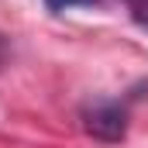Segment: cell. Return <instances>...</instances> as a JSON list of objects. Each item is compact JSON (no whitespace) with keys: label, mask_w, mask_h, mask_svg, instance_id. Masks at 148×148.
Segmentation results:
<instances>
[{"label":"cell","mask_w":148,"mask_h":148,"mask_svg":"<svg viewBox=\"0 0 148 148\" xmlns=\"http://www.w3.org/2000/svg\"><path fill=\"white\" fill-rule=\"evenodd\" d=\"M79 121H83V131L97 141H121L127 134V107L121 100H110V97H93L79 107Z\"/></svg>","instance_id":"cell-1"},{"label":"cell","mask_w":148,"mask_h":148,"mask_svg":"<svg viewBox=\"0 0 148 148\" xmlns=\"http://www.w3.org/2000/svg\"><path fill=\"white\" fill-rule=\"evenodd\" d=\"M3 55H7V38L0 35V62H3Z\"/></svg>","instance_id":"cell-3"},{"label":"cell","mask_w":148,"mask_h":148,"mask_svg":"<svg viewBox=\"0 0 148 148\" xmlns=\"http://www.w3.org/2000/svg\"><path fill=\"white\" fill-rule=\"evenodd\" d=\"M93 3H100V0H45V7H48L52 14H62V10H69V7H93Z\"/></svg>","instance_id":"cell-2"}]
</instances>
